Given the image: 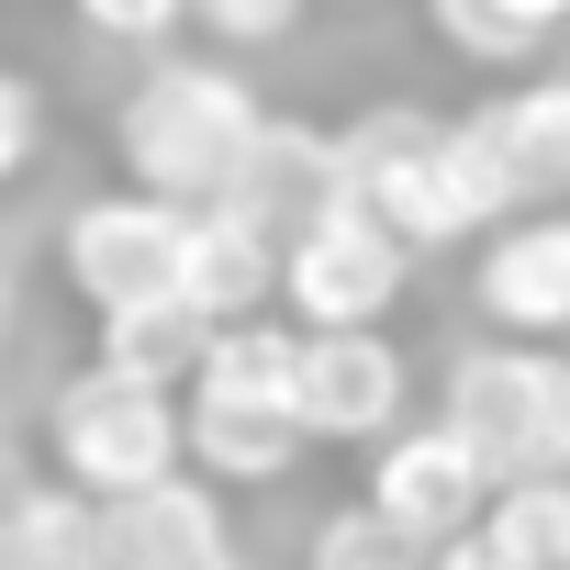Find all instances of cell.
I'll return each instance as SVG.
<instances>
[{
    "mask_svg": "<svg viewBox=\"0 0 570 570\" xmlns=\"http://www.w3.org/2000/svg\"><path fill=\"white\" fill-rule=\"evenodd\" d=\"M436 425L481 459L492 492L570 481V347H503V336L492 347H459Z\"/></svg>",
    "mask_w": 570,
    "mask_h": 570,
    "instance_id": "4",
    "label": "cell"
},
{
    "mask_svg": "<svg viewBox=\"0 0 570 570\" xmlns=\"http://www.w3.org/2000/svg\"><path fill=\"white\" fill-rule=\"evenodd\" d=\"M190 12H202L213 35H235V46H268V35L303 23V0H190Z\"/></svg>",
    "mask_w": 570,
    "mask_h": 570,
    "instance_id": "18",
    "label": "cell"
},
{
    "mask_svg": "<svg viewBox=\"0 0 570 570\" xmlns=\"http://www.w3.org/2000/svg\"><path fill=\"white\" fill-rule=\"evenodd\" d=\"M492 12H503V23L525 35V46H548V35L570 23V0H492Z\"/></svg>",
    "mask_w": 570,
    "mask_h": 570,
    "instance_id": "19",
    "label": "cell"
},
{
    "mask_svg": "<svg viewBox=\"0 0 570 570\" xmlns=\"http://www.w3.org/2000/svg\"><path fill=\"white\" fill-rule=\"evenodd\" d=\"M470 124H481V146H492L514 213H570V68L503 79Z\"/></svg>",
    "mask_w": 570,
    "mask_h": 570,
    "instance_id": "10",
    "label": "cell"
},
{
    "mask_svg": "<svg viewBox=\"0 0 570 570\" xmlns=\"http://www.w3.org/2000/svg\"><path fill=\"white\" fill-rule=\"evenodd\" d=\"M392 537H414L425 559L436 548H459V537H481V514H492V481H481V459L448 436V425H403L381 459H370V492H358Z\"/></svg>",
    "mask_w": 570,
    "mask_h": 570,
    "instance_id": "8",
    "label": "cell"
},
{
    "mask_svg": "<svg viewBox=\"0 0 570 570\" xmlns=\"http://www.w3.org/2000/svg\"><path fill=\"white\" fill-rule=\"evenodd\" d=\"M414 279V246L381 235L358 202L314 213L292 246H279V314H292L303 336H381V314L403 303Z\"/></svg>",
    "mask_w": 570,
    "mask_h": 570,
    "instance_id": "6",
    "label": "cell"
},
{
    "mask_svg": "<svg viewBox=\"0 0 570 570\" xmlns=\"http://www.w3.org/2000/svg\"><path fill=\"white\" fill-rule=\"evenodd\" d=\"M470 292L503 347H570V213H514L503 235H481Z\"/></svg>",
    "mask_w": 570,
    "mask_h": 570,
    "instance_id": "9",
    "label": "cell"
},
{
    "mask_svg": "<svg viewBox=\"0 0 570 570\" xmlns=\"http://www.w3.org/2000/svg\"><path fill=\"white\" fill-rule=\"evenodd\" d=\"M481 548H492L503 570H570V481L492 492V514H481Z\"/></svg>",
    "mask_w": 570,
    "mask_h": 570,
    "instance_id": "13",
    "label": "cell"
},
{
    "mask_svg": "<svg viewBox=\"0 0 570 570\" xmlns=\"http://www.w3.org/2000/svg\"><path fill=\"white\" fill-rule=\"evenodd\" d=\"M190 224H202V213H168V202H146V190H101V202L68 213L57 268H68V292L101 314V336H112V325L190 314ZM190 325H202V314H190Z\"/></svg>",
    "mask_w": 570,
    "mask_h": 570,
    "instance_id": "5",
    "label": "cell"
},
{
    "mask_svg": "<svg viewBox=\"0 0 570 570\" xmlns=\"http://www.w3.org/2000/svg\"><path fill=\"white\" fill-rule=\"evenodd\" d=\"M425 23H436V46L470 57V68H525V57H537V46L492 12V0H425Z\"/></svg>",
    "mask_w": 570,
    "mask_h": 570,
    "instance_id": "15",
    "label": "cell"
},
{
    "mask_svg": "<svg viewBox=\"0 0 570 570\" xmlns=\"http://www.w3.org/2000/svg\"><path fill=\"white\" fill-rule=\"evenodd\" d=\"M68 12H79L90 35H112V46H168V35L190 23V0H68Z\"/></svg>",
    "mask_w": 570,
    "mask_h": 570,
    "instance_id": "16",
    "label": "cell"
},
{
    "mask_svg": "<svg viewBox=\"0 0 570 570\" xmlns=\"http://www.w3.org/2000/svg\"><path fill=\"white\" fill-rule=\"evenodd\" d=\"M314 570H436L414 537H392L370 503H336L325 525H314Z\"/></svg>",
    "mask_w": 570,
    "mask_h": 570,
    "instance_id": "14",
    "label": "cell"
},
{
    "mask_svg": "<svg viewBox=\"0 0 570 570\" xmlns=\"http://www.w3.org/2000/svg\"><path fill=\"white\" fill-rule=\"evenodd\" d=\"M112 559H124V570H213V559H235L224 492L179 470L168 492H146V503H124V514H112Z\"/></svg>",
    "mask_w": 570,
    "mask_h": 570,
    "instance_id": "12",
    "label": "cell"
},
{
    "mask_svg": "<svg viewBox=\"0 0 570 570\" xmlns=\"http://www.w3.org/2000/svg\"><path fill=\"white\" fill-rule=\"evenodd\" d=\"M414 403V370L392 336H303V381H292V425L303 448H392Z\"/></svg>",
    "mask_w": 570,
    "mask_h": 570,
    "instance_id": "7",
    "label": "cell"
},
{
    "mask_svg": "<svg viewBox=\"0 0 570 570\" xmlns=\"http://www.w3.org/2000/svg\"><path fill=\"white\" fill-rule=\"evenodd\" d=\"M0 570H124L112 514L79 503L68 481H12L0 492Z\"/></svg>",
    "mask_w": 570,
    "mask_h": 570,
    "instance_id": "11",
    "label": "cell"
},
{
    "mask_svg": "<svg viewBox=\"0 0 570 570\" xmlns=\"http://www.w3.org/2000/svg\"><path fill=\"white\" fill-rule=\"evenodd\" d=\"M213 570H246V559H213Z\"/></svg>",
    "mask_w": 570,
    "mask_h": 570,
    "instance_id": "21",
    "label": "cell"
},
{
    "mask_svg": "<svg viewBox=\"0 0 570 570\" xmlns=\"http://www.w3.org/2000/svg\"><path fill=\"white\" fill-rule=\"evenodd\" d=\"M35 146H46V101H35V79H23V68H0V179H23V168H35Z\"/></svg>",
    "mask_w": 570,
    "mask_h": 570,
    "instance_id": "17",
    "label": "cell"
},
{
    "mask_svg": "<svg viewBox=\"0 0 570 570\" xmlns=\"http://www.w3.org/2000/svg\"><path fill=\"white\" fill-rule=\"evenodd\" d=\"M0 347H12V279H0Z\"/></svg>",
    "mask_w": 570,
    "mask_h": 570,
    "instance_id": "20",
    "label": "cell"
},
{
    "mask_svg": "<svg viewBox=\"0 0 570 570\" xmlns=\"http://www.w3.org/2000/svg\"><path fill=\"white\" fill-rule=\"evenodd\" d=\"M336 168H347V202L403 235L414 257L425 246H459V235H503L514 224V190L481 146V124L459 112H414V101H381L358 124H336Z\"/></svg>",
    "mask_w": 570,
    "mask_h": 570,
    "instance_id": "1",
    "label": "cell"
},
{
    "mask_svg": "<svg viewBox=\"0 0 570 570\" xmlns=\"http://www.w3.org/2000/svg\"><path fill=\"white\" fill-rule=\"evenodd\" d=\"M46 459H57V481L79 492V503H101V514H124V503H146V492H168L179 470H190V425H179V392H157V381H124V370H79V381H57V403H46Z\"/></svg>",
    "mask_w": 570,
    "mask_h": 570,
    "instance_id": "3",
    "label": "cell"
},
{
    "mask_svg": "<svg viewBox=\"0 0 570 570\" xmlns=\"http://www.w3.org/2000/svg\"><path fill=\"white\" fill-rule=\"evenodd\" d=\"M112 146H124V190H146L168 213H224L268 146V101L213 57H157L124 90Z\"/></svg>",
    "mask_w": 570,
    "mask_h": 570,
    "instance_id": "2",
    "label": "cell"
}]
</instances>
